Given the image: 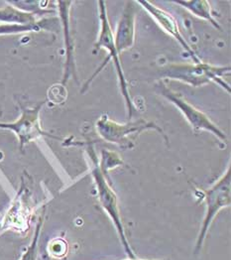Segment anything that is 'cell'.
Wrapping results in <instances>:
<instances>
[{"mask_svg": "<svg viewBox=\"0 0 231 260\" xmlns=\"http://www.w3.org/2000/svg\"><path fill=\"white\" fill-rule=\"evenodd\" d=\"M230 67H216L207 63L199 64H171L161 71V76L170 80L181 81L191 87H201L210 82L216 83L219 87L230 93L229 85L223 80L229 75Z\"/></svg>", "mask_w": 231, "mask_h": 260, "instance_id": "6da1fadb", "label": "cell"}, {"mask_svg": "<svg viewBox=\"0 0 231 260\" xmlns=\"http://www.w3.org/2000/svg\"><path fill=\"white\" fill-rule=\"evenodd\" d=\"M89 150H90L89 155L92 160L91 173H92L94 184L96 187L98 202H100L101 206L103 207V209L105 210V213L107 214V216L110 217V219L112 220V222L115 226V230L117 232L118 238L120 239V242L124 248V251H125L128 258L137 257L136 253L133 251V249L127 239L126 235H125V230L123 226L122 218L120 215V210H119V206H118L117 196L115 194L114 190L108 184L107 178L105 177V174L102 172L100 163H98V159L96 157V154L93 151V148L90 147Z\"/></svg>", "mask_w": 231, "mask_h": 260, "instance_id": "7a4b0ae2", "label": "cell"}, {"mask_svg": "<svg viewBox=\"0 0 231 260\" xmlns=\"http://www.w3.org/2000/svg\"><path fill=\"white\" fill-rule=\"evenodd\" d=\"M98 8H100V19H101V33L98 36L97 41L94 44V47L96 49H105L108 52V57L107 59H105V62L103 63V65L101 66V68L93 74V76L91 78H89V80L87 81V83L84 85V88L82 89V92L84 91L89 84L92 82V80L94 79V77L104 69L107 62L109 60H112L114 63V67L116 69V73H117V77H118V81L120 84L121 87V92L124 96L125 100V104H126L127 111H128V117L131 119L133 116V113L135 111V106L134 103L131 100L130 93H129V88H128V84H127L126 78L121 66L120 62V55L117 53L115 45H114V34L112 31V28L110 26L109 19L107 16V9L105 6V1H98L97 2Z\"/></svg>", "mask_w": 231, "mask_h": 260, "instance_id": "3957f363", "label": "cell"}, {"mask_svg": "<svg viewBox=\"0 0 231 260\" xmlns=\"http://www.w3.org/2000/svg\"><path fill=\"white\" fill-rule=\"evenodd\" d=\"M230 185L231 167L228 166L227 170L215 182V184L212 185L210 189L204 191L206 214L194 245V254H199L203 249L210 225L219 211L230 206Z\"/></svg>", "mask_w": 231, "mask_h": 260, "instance_id": "277c9868", "label": "cell"}, {"mask_svg": "<svg viewBox=\"0 0 231 260\" xmlns=\"http://www.w3.org/2000/svg\"><path fill=\"white\" fill-rule=\"evenodd\" d=\"M95 127L98 135L105 141L116 144L123 149L132 148L138 135L145 130H157L163 134V130L157 124L143 118L121 124L111 120L105 114L97 120Z\"/></svg>", "mask_w": 231, "mask_h": 260, "instance_id": "5b68a950", "label": "cell"}, {"mask_svg": "<svg viewBox=\"0 0 231 260\" xmlns=\"http://www.w3.org/2000/svg\"><path fill=\"white\" fill-rule=\"evenodd\" d=\"M156 88L159 93H161L169 102H171L177 109L183 113L185 118L188 120L190 126L195 132L206 130L211 132L217 138L222 140L223 142L227 141L226 135L224 132L219 129L211 120L210 117L204 113L202 110L195 109L193 106L189 104L186 100H184L179 93L175 92L171 88H169L164 82H159L156 85Z\"/></svg>", "mask_w": 231, "mask_h": 260, "instance_id": "8992f818", "label": "cell"}, {"mask_svg": "<svg viewBox=\"0 0 231 260\" xmlns=\"http://www.w3.org/2000/svg\"><path fill=\"white\" fill-rule=\"evenodd\" d=\"M43 106H44V103H41L40 105H38L33 109L22 108L21 116L16 121L10 122V123L0 122V128L11 130L17 135L21 150L26 144L42 136H48L55 139H61L60 137L54 136L42 129L39 114Z\"/></svg>", "mask_w": 231, "mask_h": 260, "instance_id": "52a82bcc", "label": "cell"}, {"mask_svg": "<svg viewBox=\"0 0 231 260\" xmlns=\"http://www.w3.org/2000/svg\"><path fill=\"white\" fill-rule=\"evenodd\" d=\"M136 3L142 5V7L162 27V29L165 30L174 39H176L179 42L182 48L189 54V57L193 61V64L202 63V60L197 57L195 52L191 49L189 43L186 41L185 37L182 35L179 29L178 22L169 12L158 8L149 1H136Z\"/></svg>", "mask_w": 231, "mask_h": 260, "instance_id": "ba28073f", "label": "cell"}, {"mask_svg": "<svg viewBox=\"0 0 231 260\" xmlns=\"http://www.w3.org/2000/svg\"><path fill=\"white\" fill-rule=\"evenodd\" d=\"M135 1H127L117 24L114 35V45L117 53L120 55L125 50L132 48L135 42Z\"/></svg>", "mask_w": 231, "mask_h": 260, "instance_id": "9c48e42d", "label": "cell"}, {"mask_svg": "<svg viewBox=\"0 0 231 260\" xmlns=\"http://www.w3.org/2000/svg\"><path fill=\"white\" fill-rule=\"evenodd\" d=\"M60 5V16L63 21V33H64V41H65V49H67V60H65V68L63 74L62 85L64 86L69 81L71 76L76 78V65H75V55H74V41L72 39V34L70 32V10L73 2L71 1H60L58 2Z\"/></svg>", "mask_w": 231, "mask_h": 260, "instance_id": "30bf717a", "label": "cell"}, {"mask_svg": "<svg viewBox=\"0 0 231 260\" xmlns=\"http://www.w3.org/2000/svg\"><path fill=\"white\" fill-rule=\"evenodd\" d=\"M175 3L183 6L196 17L210 22L216 29L221 30L219 23L212 15L210 2L206 0H191V1H175Z\"/></svg>", "mask_w": 231, "mask_h": 260, "instance_id": "8fae6325", "label": "cell"}, {"mask_svg": "<svg viewBox=\"0 0 231 260\" xmlns=\"http://www.w3.org/2000/svg\"><path fill=\"white\" fill-rule=\"evenodd\" d=\"M0 22L19 25H31L38 23L36 21L35 13L23 11L10 5L0 9Z\"/></svg>", "mask_w": 231, "mask_h": 260, "instance_id": "7c38bea8", "label": "cell"}, {"mask_svg": "<svg viewBox=\"0 0 231 260\" xmlns=\"http://www.w3.org/2000/svg\"><path fill=\"white\" fill-rule=\"evenodd\" d=\"M41 25L39 23L31 25H19V24H0V36L1 35H11L19 34L25 32H37L41 30Z\"/></svg>", "mask_w": 231, "mask_h": 260, "instance_id": "4fadbf2b", "label": "cell"}, {"mask_svg": "<svg viewBox=\"0 0 231 260\" xmlns=\"http://www.w3.org/2000/svg\"><path fill=\"white\" fill-rule=\"evenodd\" d=\"M122 164L123 162L117 153L107 151L105 149L103 150V158H102V163L100 164V167L102 172L105 175H107L110 169H113Z\"/></svg>", "mask_w": 231, "mask_h": 260, "instance_id": "5bb4252c", "label": "cell"}, {"mask_svg": "<svg viewBox=\"0 0 231 260\" xmlns=\"http://www.w3.org/2000/svg\"><path fill=\"white\" fill-rule=\"evenodd\" d=\"M48 96L50 102H52L54 105H61L65 102L68 92L63 85H55L50 87L48 91Z\"/></svg>", "mask_w": 231, "mask_h": 260, "instance_id": "9a60e30c", "label": "cell"}, {"mask_svg": "<svg viewBox=\"0 0 231 260\" xmlns=\"http://www.w3.org/2000/svg\"><path fill=\"white\" fill-rule=\"evenodd\" d=\"M40 226H41V222L38 225L35 239L33 240L31 246L29 247V249L27 250V252L24 254L22 260H35L36 258V248H37V241H38V236H39V232H40Z\"/></svg>", "mask_w": 231, "mask_h": 260, "instance_id": "2e32d148", "label": "cell"}, {"mask_svg": "<svg viewBox=\"0 0 231 260\" xmlns=\"http://www.w3.org/2000/svg\"><path fill=\"white\" fill-rule=\"evenodd\" d=\"M125 260H168V259H143V258H138V257H134V258H127Z\"/></svg>", "mask_w": 231, "mask_h": 260, "instance_id": "e0dca14e", "label": "cell"}, {"mask_svg": "<svg viewBox=\"0 0 231 260\" xmlns=\"http://www.w3.org/2000/svg\"><path fill=\"white\" fill-rule=\"evenodd\" d=\"M42 260H52L51 258H49L47 255H45V256H43Z\"/></svg>", "mask_w": 231, "mask_h": 260, "instance_id": "ac0fdd59", "label": "cell"}]
</instances>
